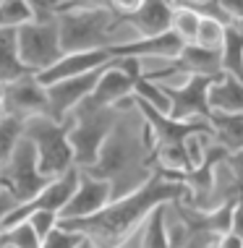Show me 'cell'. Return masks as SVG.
Instances as JSON below:
<instances>
[{
  "label": "cell",
  "mask_w": 243,
  "mask_h": 248,
  "mask_svg": "<svg viewBox=\"0 0 243 248\" xmlns=\"http://www.w3.org/2000/svg\"><path fill=\"white\" fill-rule=\"evenodd\" d=\"M186 196H188L186 183L173 180L165 172L154 170V175L133 193L113 199L102 212L92 214V217L60 219V227L89 238L97 248H123L126 240L139 227L146 225V219L154 214V209H160L165 204H175V201H183Z\"/></svg>",
  "instance_id": "obj_1"
},
{
  "label": "cell",
  "mask_w": 243,
  "mask_h": 248,
  "mask_svg": "<svg viewBox=\"0 0 243 248\" xmlns=\"http://www.w3.org/2000/svg\"><path fill=\"white\" fill-rule=\"evenodd\" d=\"M81 172L110 180L113 199L133 193L154 175L152 152L144 141V133H141V139H136L123 123H118L115 131L110 133V139L105 141L102 152H99V159L89 170H81Z\"/></svg>",
  "instance_id": "obj_2"
},
{
  "label": "cell",
  "mask_w": 243,
  "mask_h": 248,
  "mask_svg": "<svg viewBox=\"0 0 243 248\" xmlns=\"http://www.w3.org/2000/svg\"><path fill=\"white\" fill-rule=\"evenodd\" d=\"M120 110L115 107H99L92 102H84L73 110L71 120V146H73V162L79 170H89L99 159L105 141L120 123Z\"/></svg>",
  "instance_id": "obj_3"
},
{
  "label": "cell",
  "mask_w": 243,
  "mask_h": 248,
  "mask_svg": "<svg viewBox=\"0 0 243 248\" xmlns=\"http://www.w3.org/2000/svg\"><path fill=\"white\" fill-rule=\"evenodd\" d=\"M68 133H71V120L58 123L50 115H37L24 120V136L34 144L39 172L47 180H55L76 167Z\"/></svg>",
  "instance_id": "obj_4"
},
{
  "label": "cell",
  "mask_w": 243,
  "mask_h": 248,
  "mask_svg": "<svg viewBox=\"0 0 243 248\" xmlns=\"http://www.w3.org/2000/svg\"><path fill=\"white\" fill-rule=\"evenodd\" d=\"M235 201H227L220 209L201 212L188 206L186 201H175L178 227L170 230L173 248H217L220 240L230 232Z\"/></svg>",
  "instance_id": "obj_5"
},
{
  "label": "cell",
  "mask_w": 243,
  "mask_h": 248,
  "mask_svg": "<svg viewBox=\"0 0 243 248\" xmlns=\"http://www.w3.org/2000/svg\"><path fill=\"white\" fill-rule=\"evenodd\" d=\"M120 21L113 11H63L58 13V31L63 55L68 52H92L110 50L113 29Z\"/></svg>",
  "instance_id": "obj_6"
},
{
  "label": "cell",
  "mask_w": 243,
  "mask_h": 248,
  "mask_svg": "<svg viewBox=\"0 0 243 248\" xmlns=\"http://www.w3.org/2000/svg\"><path fill=\"white\" fill-rule=\"evenodd\" d=\"M47 183H50V180L39 172L34 144L26 136H21L16 144V149H13L11 157L5 159V165L0 167V186H3L18 204H26V201H32L42 188H47Z\"/></svg>",
  "instance_id": "obj_7"
},
{
  "label": "cell",
  "mask_w": 243,
  "mask_h": 248,
  "mask_svg": "<svg viewBox=\"0 0 243 248\" xmlns=\"http://www.w3.org/2000/svg\"><path fill=\"white\" fill-rule=\"evenodd\" d=\"M144 76L139 58H113L99 76L92 97L86 102L99 107H115V110H128L136 97V81Z\"/></svg>",
  "instance_id": "obj_8"
},
{
  "label": "cell",
  "mask_w": 243,
  "mask_h": 248,
  "mask_svg": "<svg viewBox=\"0 0 243 248\" xmlns=\"http://www.w3.org/2000/svg\"><path fill=\"white\" fill-rule=\"evenodd\" d=\"M16 50L29 73H42L63 58L58 18L55 21H32L16 29Z\"/></svg>",
  "instance_id": "obj_9"
},
{
  "label": "cell",
  "mask_w": 243,
  "mask_h": 248,
  "mask_svg": "<svg viewBox=\"0 0 243 248\" xmlns=\"http://www.w3.org/2000/svg\"><path fill=\"white\" fill-rule=\"evenodd\" d=\"M214 81H217V76H186L183 84H162L167 99H170V115L175 120H209L212 115L209 94H212Z\"/></svg>",
  "instance_id": "obj_10"
},
{
  "label": "cell",
  "mask_w": 243,
  "mask_h": 248,
  "mask_svg": "<svg viewBox=\"0 0 243 248\" xmlns=\"http://www.w3.org/2000/svg\"><path fill=\"white\" fill-rule=\"evenodd\" d=\"M3 107H5V115L21 118V120L50 115L47 86L37 78V73H26L18 81L3 86Z\"/></svg>",
  "instance_id": "obj_11"
},
{
  "label": "cell",
  "mask_w": 243,
  "mask_h": 248,
  "mask_svg": "<svg viewBox=\"0 0 243 248\" xmlns=\"http://www.w3.org/2000/svg\"><path fill=\"white\" fill-rule=\"evenodd\" d=\"M107 65H102V68H97L92 73H84V76H73V78H65V81H58V84L47 86V97H50V118L58 120V123L68 120L73 115V110L92 97L94 86H97L99 76H102V71L107 68Z\"/></svg>",
  "instance_id": "obj_12"
},
{
  "label": "cell",
  "mask_w": 243,
  "mask_h": 248,
  "mask_svg": "<svg viewBox=\"0 0 243 248\" xmlns=\"http://www.w3.org/2000/svg\"><path fill=\"white\" fill-rule=\"evenodd\" d=\"M113 201V186L110 180L94 178L89 172H81L79 188L65 204V209L60 212V219H84L92 214L102 212L107 204Z\"/></svg>",
  "instance_id": "obj_13"
},
{
  "label": "cell",
  "mask_w": 243,
  "mask_h": 248,
  "mask_svg": "<svg viewBox=\"0 0 243 248\" xmlns=\"http://www.w3.org/2000/svg\"><path fill=\"white\" fill-rule=\"evenodd\" d=\"M186 42L180 39L178 34L167 31V34H160V37H139L133 42H115L110 47L113 58H157V60H167L173 63L175 58L183 52Z\"/></svg>",
  "instance_id": "obj_14"
},
{
  "label": "cell",
  "mask_w": 243,
  "mask_h": 248,
  "mask_svg": "<svg viewBox=\"0 0 243 248\" xmlns=\"http://www.w3.org/2000/svg\"><path fill=\"white\" fill-rule=\"evenodd\" d=\"M110 60H113V52H110V50L68 52V55H63L55 65H50L47 71L37 73V78H39L45 86H52V84H58V81H65V78L92 73V71H97V68H102V65H107Z\"/></svg>",
  "instance_id": "obj_15"
},
{
  "label": "cell",
  "mask_w": 243,
  "mask_h": 248,
  "mask_svg": "<svg viewBox=\"0 0 243 248\" xmlns=\"http://www.w3.org/2000/svg\"><path fill=\"white\" fill-rule=\"evenodd\" d=\"M173 11L175 5L170 0H144V5L126 21L139 31V37H160L170 31Z\"/></svg>",
  "instance_id": "obj_16"
},
{
  "label": "cell",
  "mask_w": 243,
  "mask_h": 248,
  "mask_svg": "<svg viewBox=\"0 0 243 248\" xmlns=\"http://www.w3.org/2000/svg\"><path fill=\"white\" fill-rule=\"evenodd\" d=\"M209 123L214 128V144H220L227 152H243V112L212 110Z\"/></svg>",
  "instance_id": "obj_17"
},
{
  "label": "cell",
  "mask_w": 243,
  "mask_h": 248,
  "mask_svg": "<svg viewBox=\"0 0 243 248\" xmlns=\"http://www.w3.org/2000/svg\"><path fill=\"white\" fill-rule=\"evenodd\" d=\"M209 105L217 112H243V81L230 73H220L209 94Z\"/></svg>",
  "instance_id": "obj_18"
},
{
  "label": "cell",
  "mask_w": 243,
  "mask_h": 248,
  "mask_svg": "<svg viewBox=\"0 0 243 248\" xmlns=\"http://www.w3.org/2000/svg\"><path fill=\"white\" fill-rule=\"evenodd\" d=\"M220 196L222 204L243 201V152H227L220 165Z\"/></svg>",
  "instance_id": "obj_19"
},
{
  "label": "cell",
  "mask_w": 243,
  "mask_h": 248,
  "mask_svg": "<svg viewBox=\"0 0 243 248\" xmlns=\"http://www.w3.org/2000/svg\"><path fill=\"white\" fill-rule=\"evenodd\" d=\"M26 73L29 71L16 50V29H0V86L18 81Z\"/></svg>",
  "instance_id": "obj_20"
},
{
  "label": "cell",
  "mask_w": 243,
  "mask_h": 248,
  "mask_svg": "<svg viewBox=\"0 0 243 248\" xmlns=\"http://www.w3.org/2000/svg\"><path fill=\"white\" fill-rule=\"evenodd\" d=\"M225 39H227V24L222 21L220 16H209V13H201V24L196 31V42L199 47H204L209 52H220L225 47Z\"/></svg>",
  "instance_id": "obj_21"
},
{
  "label": "cell",
  "mask_w": 243,
  "mask_h": 248,
  "mask_svg": "<svg viewBox=\"0 0 243 248\" xmlns=\"http://www.w3.org/2000/svg\"><path fill=\"white\" fill-rule=\"evenodd\" d=\"M222 73L243 81V29L227 24V39L222 47Z\"/></svg>",
  "instance_id": "obj_22"
},
{
  "label": "cell",
  "mask_w": 243,
  "mask_h": 248,
  "mask_svg": "<svg viewBox=\"0 0 243 248\" xmlns=\"http://www.w3.org/2000/svg\"><path fill=\"white\" fill-rule=\"evenodd\" d=\"M167 204L154 209V214L141 227V248H173L170 230H167Z\"/></svg>",
  "instance_id": "obj_23"
},
{
  "label": "cell",
  "mask_w": 243,
  "mask_h": 248,
  "mask_svg": "<svg viewBox=\"0 0 243 248\" xmlns=\"http://www.w3.org/2000/svg\"><path fill=\"white\" fill-rule=\"evenodd\" d=\"M199 24H201V13H199V11L188 8V5H175L170 31H173V34H178L186 45H194V42H196Z\"/></svg>",
  "instance_id": "obj_24"
},
{
  "label": "cell",
  "mask_w": 243,
  "mask_h": 248,
  "mask_svg": "<svg viewBox=\"0 0 243 248\" xmlns=\"http://www.w3.org/2000/svg\"><path fill=\"white\" fill-rule=\"evenodd\" d=\"M32 21L34 13L26 0H0V29H21Z\"/></svg>",
  "instance_id": "obj_25"
},
{
  "label": "cell",
  "mask_w": 243,
  "mask_h": 248,
  "mask_svg": "<svg viewBox=\"0 0 243 248\" xmlns=\"http://www.w3.org/2000/svg\"><path fill=\"white\" fill-rule=\"evenodd\" d=\"M0 246L11 248H42V238L37 235V230L29 222H18L13 227H5L0 232Z\"/></svg>",
  "instance_id": "obj_26"
},
{
  "label": "cell",
  "mask_w": 243,
  "mask_h": 248,
  "mask_svg": "<svg viewBox=\"0 0 243 248\" xmlns=\"http://www.w3.org/2000/svg\"><path fill=\"white\" fill-rule=\"evenodd\" d=\"M136 99H144V102L152 105L154 110L170 115V99H167V94H165V86L157 84V81H152L146 73L136 81Z\"/></svg>",
  "instance_id": "obj_27"
},
{
  "label": "cell",
  "mask_w": 243,
  "mask_h": 248,
  "mask_svg": "<svg viewBox=\"0 0 243 248\" xmlns=\"http://www.w3.org/2000/svg\"><path fill=\"white\" fill-rule=\"evenodd\" d=\"M21 136H24V120L5 115L3 123H0V167L5 165V159L11 157V152L16 149V144Z\"/></svg>",
  "instance_id": "obj_28"
},
{
  "label": "cell",
  "mask_w": 243,
  "mask_h": 248,
  "mask_svg": "<svg viewBox=\"0 0 243 248\" xmlns=\"http://www.w3.org/2000/svg\"><path fill=\"white\" fill-rule=\"evenodd\" d=\"M84 235H79V232H71L65 230V227H55V230L50 232L45 240H42V248H79L81 243H84Z\"/></svg>",
  "instance_id": "obj_29"
},
{
  "label": "cell",
  "mask_w": 243,
  "mask_h": 248,
  "mask_svg": "<svg viewBox=\"0 0 243 248\" xmlns=\"http://www.w3.org/2000/svg\"><path fill=\"white\" fill-rule=\"evenodd\" d=\"M26 222H29L32 227H34V230H37V235L45 240V238L50 235V232H52V230H55V227L60 225V214H58V212H47V209H42V212H34L29 219H26Z\"/></svg>",
  "instance_id": "obj_30"
},
{
  "label": "cell",
  "mask_w": 243,
  "mask_h": 248,
  "mask_svg": "<svg viewBox=\"0 0 243 248\" xmlns=\"http://www.w3.org/2000/svg\"><path fill=\"white\" fill-rule=\"evenodd\" d=\"M26 3L34 13V21H55L63 0H26Z\"/></svg>",
  "instance_id": "obj_31"
},
{
  "label": "cell",
  "mask_w": 243,
  "mask_h": 248,
  "mask_svg": "<svg viewBox=\"0 0 243 248\" xmlns=\"http://www.w3.org/2000/svg\"><path fill=\"white\" fill-rule=\"evenodd\" d=\"M217 8L222 21H230V26L243 29V0H217Z\"/></svg>",
  "instance_id": "obj_32"
},
{
  "label": "cell",
  "mask_w": 243,
  "mask_h": 248,
  "mask_svg": "<svg viewBox=\"0 0 243 248\" xmlns=\"http://www.w3.org/2000/svg\"><path fill=\"white\" fill-rule=\"evenodd\" d=\"M113 0H65L60 5V13L63 11H110Z\"/></svg>",
  "instance_id": "obj_33"
},
{
  "label": "cell",
  "mask_w": 243,
  "mask_h": 248,
  "mask_svg": "<svg viewBox=\"0 0 243 248\" xmlns=\"http://www.w3.org/2000/svg\"><path fill=\"white\" fill-rule=\"evenodd\" d=\"M141 5H144V0H113L110 11L115 13L118 21H126V18H131Z\"/></svg>",
  "instance_id": "obj_34"
},
{
  "label": "cell",
  "mask_w": 243,
  "mask_h": 248,
  "mask_svg": "<svg viewBox=\"0 0 243 248\" xmlns=\"http://www.w3.org/2000/svg\"><path fill=\"white\" fill-rule=\"evenodd\" d=\"M16 206H18V201L13 199L11 193L3 188V186H0V232H3V227H5V217H8Z\"/></svg>",
  "instance_id": "obj_35"
},
{
  "label": "cell",
  "mask_w": 243,
  "mask_h": 248,
  "mask_svg": "<svg viewBox=\"0 0 243 248\" xmlns=\"http://www.w3.org/2000/svg\"><path fill=\"white\" fill-rule=\"evenodd\" d=\"M180 5H188V8H194V11H204V8H212V5H217V0H183Z\"/></svg>",
  "instance_id": "obj_36"
},
{
  "label": "cell",
  "mask_w": 243,
  "mask_h": 248,
  "mask_svg": "<svg viewBox=\"0 0 243 248\" xmlns=\"http://www.w3.org/2000/svg\"><path fill=\"white\" fill-rule=\"evenodd\" d=\"M217 248H243V240H241L238 235H233V232H227V235L220 240Z\"/></svg>",
  "instance_id": "obj_37"
},
{
  "label": "cell",
  "mask_w": 243,
  "mask_h": 248,
  "mask_svg": "<svg viewBox=\"0 0 243 248\" xmlns=\"http://www.w3.org/2000/svg\"><path fill=\"white\" fill-rule=\"evenodd\" d=\"M79 248H94V243H92V240H89V238H86V240H84V243H81Z\"/></svg>",
  "instance_id": "obj_38"
},
{
  "label": "cell",
  "mask_w": 243,
  "mask_h": 248,
  "mask_svg": "<svg viewBox=\"0 0 243 248\" xmlns=\"http://www.w3.org/2000/svg\"><path fill=\"white\" fill-rule=\"evenodd\" d=\"M170 3H175V5H180V3H183V0H170Z\"/></svg>",
  "instance_id": "obj_39"
},
{
  "label": "cell",
  "mask_w": 243,
  "mask_h": 248,
  "mask_svg": "<svg viewBox=\"0 0 243 248\" xmlns=\"http://www.w3.org/2000/svg\"><path fill=\"white\" fill-rule=\"evenodd\" d=\"M0 248H11V246H0Z\"/></svg>",
  "instance_id": "obj_40"
},
{
  "label": "cell",
  "mask_w": 243,
  "mask_h": 248,
  "mask_svg": "<svg viewBox=\"0 0 243 248\" xmlns=\"http://www.w3.org/2000/svg\"><path fill=\"white\" fill-rule=\"evenodd\" d=\"M94 248H97V246H94Z\"/></svg>",
  "instance_id": "obj_41"
},
{
  "label": "cell",
  "mask_w": 243,
  "mask_h": 248,
  "mask_svg": "<svg viewBox=\"0 0 243 248\" xmlns=\"http://www.w3.org/2000/svg\"><path fill=\"white\" fill-rule=\"evenodd\" d=\"M63 3H65V0H63Z\"/></svg>",
  "instance_id": "obj_42"
}]
</instances>
